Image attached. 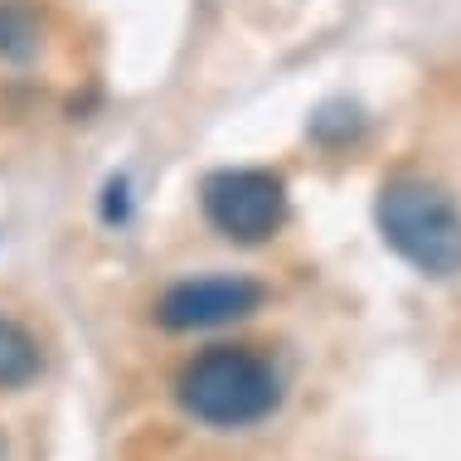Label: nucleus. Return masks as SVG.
I'll use <instances>...</instances> for the list:
<instances>
[{"label":"nucleus","instance_id":"nucleus-5","mask_svg":"<svg viewBox=\"0 0 461 461\" xmlns=\"http://www.w3.org/2000/svg\"><path fill=\"white\" fill-rule=\"evenodd\" d=\"M40 374V345L20 321L0 316V389H24Z\"/></svg>","mask_w":461,"mask_h":461},{"label":"nucleus","instance_id":"nucleus-1","mask_svg":"<svg viewBox=\"0 0 461 461\" xmlns=\"http://www.w3.org/2000/svg\"><path fill=\"white\" fill-rule=\"evenodd\" d=\"M176 393L185 413L209 428H253L282 403V384L267 359H258L253 350H229V345L190 359L176 379Z\"/></svg>","mask_w":461,"mask_h":461},{"label":"nucleus","instance_id":"nucleus-2","mask_svg":"<svg viewBox=\"0 0 461 461\" xmlns=\"http://www.w3.org/2000/svg\"><path fill=\"white\" fill-rule=\"evenodd\" d=\"M384 243L418 267L422 277H456L461 272V214L438 185L389 180L374 204Z\"/></svg>","mask_w":461,"mask_h":461},{"label":"nucleus","instance_id":"nucleus-3","mask_svg":"<svg viewBox=\"0 0 461 461\" xmlns=\"http://www.w3.org/2000/svg\"><path fill=\"white\" fill-rule=\"evenodd\" d=\"M204 219L233 243H263L286 223V185L272 170H214L199 190Z\"/></svg>","mask_w":461,"mask_h":461},{"label":"nucleus","instance_id":"nucleus-4","mask_svg":"<svg viewBox=\"0 0 461 461\" xmlns=\"http://www.w3.org/2000/svg\"><path fill=\"white\" fill-rule=\"evenodd\" d=\"M263 306V286L248 277H194L176 282L166 296L156 302V321L166 330H209V326H229L243 321Z\"/></svg>","mask_w":461,"mask_h":461},{"label":"nucleus","instance_id":"nucleus-6","mask_svg":"<svg viewBox=\"0 0 461 461\" xmlns=\"http://www.w3.org/2000/svg\"><path fill=\"white\" fill-rule=\"evenodd\" d=\"M34 40H40V30H34L30 10L24 5H0V54L5 59H30Z\"/></svg>","mask_w":461,"mask_h":461}]
</instances>
